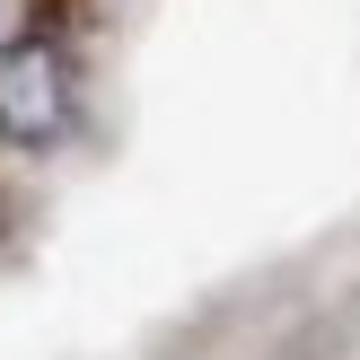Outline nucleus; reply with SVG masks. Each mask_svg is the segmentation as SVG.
<instances>
[{
  "label": "nucleus",
  "mask_w": 360,
  "mask_h": 360,
  "mask_svg": "<svg viewBox=\"0 0 360 360\" xmlns=\"http://www.w3.org/2000/svg\"><path fill=\"white\" fill-rule=\"evenodd\" d=\"M79 123V62L53 27L0 44V150H53Z\"/></svg>",
  "instance_id": "nucleus-1"
}]
</instances>
